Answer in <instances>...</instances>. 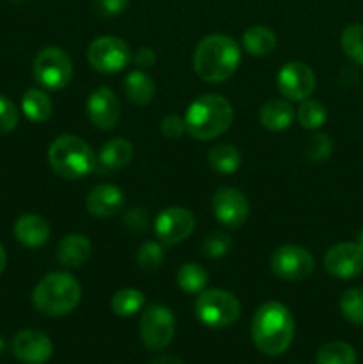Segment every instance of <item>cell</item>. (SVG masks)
Listing matches in <instances>:
<instances>
[{
	"label": "cell",
	"mask_w": 363,
	"mask_h": 364,
	"mask_svg": "<svg viewBox=\"0 0 363 364\" xmlns=\"http://www.w3.org/2000/svg\"><path fill=\"white\" fill-rule=\"evenodd\" d=\"M295 322L290 309L281 302H265L256 309L251 322L255 347L265 355H280L294 341Z\"/></svg>",
	"instance_id": "6da1fadb"
},
{
	"label": "cell",
	"mask_w": 363,
	"mask_h": 364,
	"mask_svg": "<svg viewBox=\"0 0 363 364\" xmlns=\"http://www.w3.org/2000/svg\"><path fill=\"white\" fill-rule=\"evenodd\" d=\"M192 64L201 80L219 84L237 71L241 64V48L231 36H205L196 46Z\"/></svg>",
	"instance_id": "7a4b0ae2"
},
{
	"label": "cell",
	"mask_w": 363,
	"mask_h": 364,
	"mask_svg": "<svg viewBox=\"0 0 363 364\" xmlns=\"http://www.w3.org/2000/svg\"><path fill=\"white\" fill-rule=\"evenodd\" d=\"M185 130L192 139L210 141L219 137L233 121V107L221 95H203L185 112Z\"/></svg>",
	"instance_id": "3957f363"
},
{
	"label": "cell",
	"mask_w": 363,
	"mask_h": 364,
	"mask_svg": "<svg viewBox=\"0 0 363 364\" xmlns=\"http://www.w3.org/2000/svg\"><path fill=\"white\" fill-rule=\"evenodd\" d=\"M82 297L78 281L68 272H53L43 277L32 291L36 309L46 316H64L73 311Z\"/></svg>",
	"instance_id": "277c9868"
},
{
	"label": "cell",
	"mask_w": 363,
	"mask_h": 364,
	"mask_svg": "<svg viewBox=\"0 0 363 364\" xmlns=\"http://www.w3.org/2000/svg\"><path fill=\"white\" fill-rule=\"evenodd\" d=\"M50 167L66 180H78L96 171L95 151L91 146L75 135H60L48 148Z\"/></svg>",
	"instance_id": "5b68a950"
},
{
	"label": "cell",
	"mask_w": 363,
	"mask_h": 364,
	"mask_svg": "<svg viewBox=\"0 0 363 364\" xmlns=\"http://www.w3.org/2000/svg\"><path fill=\"white\" fill-rule=\"evenodd\" d=\"M199 322L212 329H223L231 326L241 315V302L233 294L224 290H203L194 304Z\"/></svg>",
	"instance_id": "8992f818"
},
{
	"label": "cell",
	"mask_w": 363,
	"mask_h": 364,
	"mask_svg": "<svg viewBox=\"0 0 363 364\" xmlns=\"http://www.w3.org/2000/svg\"><path fill=\"white\" fill-rule=\"evenodd\" d=\"M32 70H34V78L39 85L50 89V91H59L70 84L71 75H73V64H71L70 55L63 48L46 46L36 55Z\"/></svg>",
	"instance_id": "52a82bcc"
},
{
	"label": "cell",
	"mask_w": 363,
	"mask_h": 364,
	"mask_svg": "<svg viewBox=\"0 0 363 364\" xmlns=\"http://www.w3.org/2000/svg\"><path fill=\"white\" fill-rule=\"evenodd\" d=\"M141 341L148 350H162L174 336V316L169 308L160 304L149 306L142 311L139 323Z\"/></svg>",
	"instance_id": "ba28073f"
},
{
	"label": "cell",
	"mask_w": 363,
	"mask_h": 364,
	"mask_svg": "<svg viewBox=\"0 0 363 364\" xmlns=\"http://www.w3.org/2000/svg\"><path fill=\"white\" fill-rule=\"evenodd\" d=\"M132 59V52L127 43L117 36L96 38L88 48V60L100 73H117Z\"/></svg>",
	"instance_id": "9c48e42d"
},
{
	"label": "cell",
	"mask_w": 363,
	"mask_h": 364,
	"mask_svg": "<svg viewBox=\"0 0 363 364\" xmlns=\"http://www.w3.org/2000/svg\"><path fill=\"white\" fill-rule=\"evenodd\" d=\"M270 269L285 281H302L313 272L315 262L306 249L298 245H281L273 252Z\"/></svg>",
	"instance_id": "30bf717a"
},
{
	"label": "cell",
	"mask_w": 363,
	"mask_h": 364,
	"mask_svg": "<svg viewBox=\"0 0 363 364\" xmlns=\"http://www.w3.org/2000/svg\"><path fill=\"white\" fill-rule=\"evenodd\" d=\"M196 219L187 208L171 206L162 210L155 219V235L162 244L174 245L192 235Z\"/></svg>",
	"instance_id": "8fae6325"
},
{
	"label": "cell",
	"mask_w": 363,
	"mask_h": 364,
	"mask_svg": "<svg viewBox=\"0 0 363 364\" xmlns=\"http://www.w3.org/2000/svg\"><path fill=\"white\" fill-rule=\"evenodd\" d=\"M278 89L281 95L294 102H302L310 98V95L315 89V75L312 68L305 63H287L278 71Z\"/></svg>",
	"instance_id": "7c38bea8"
},
{
	"label": "cell",
	"mask_w": 363,
	"mask_h": 364,
	"mask_svg": "<svg viewBox=\"0 0 363 364\" xmlns=\"http://www.w3.org/2000/svg\"><path fill=\"white\" fill-rule=\"evenodd\" d=\"M324 267L338 279H352L363 272V247L352 242L337 244L324 256Z\"/></svg>",
	"instance_id": "4fadbf2b"
},
{
	"label": "cell",
	"mask_w": 363,
	"mask_h": 364,
	"mask_svg": "<svg viewBox=\"0 0 363 364\" xmlns=\"http://www.w3.org/2000/svg\"><path fill=\"white\" fill-rule=\"evenodd\" d=\"M212 210L221 224L228 228H241L249 215V203L237 188L223 187L214 194Z\"/></svg>",
	"instance_id": "5bb4252c"
},
{
	"label": "cell",
	"mask_w": 363,
	"mask_h": 364,
	"mask_svg": "<svg viewBox=\"0 0 363 364\" xmlns=\"http://www.w3.org/2000/svg\"><path fill=\"white\" fill-rule=\"evenodd\" d=\"M14 358L23 364H45L52 358L53 345L45 333L36 329H23L13 338Z\"/></svg>",
	"instance_id": "9a60e30c"
},
{
	"label": "cell",
	"mask_w": 363,
	"mask_h": 364,
	"mask_svg": "<svg viewBox=\"0 0 363 364\" xmlns=\"http://www.w3.org/2000/svg\"><path fill=\"white\" fill-rule=\"evenodd\" d=\"M88 116L100 130H112L121 116L120 100L109 87H98L88 100Z\"/></svg>",
	"instance_id": "2e32d148"
},
{
	"label": "cell",
	"mask_w": 363,
	"mask_h": 364,
	"mask_svg": "<svg viewBox=\"0 0 363 364\" xmlns=\"http://www.w3.org/2000/svg\"><path fill=\"white\" fill-rule=\"evenodd\" d=\"M125 205L123 192L116 187V185L110 183H102L96 185L88 196V212L91 215L100 217V219H105V217L116 215Z\"/></svg>",
	"instance_id": "e0dca14e"
},
{
	"label": "cell",
	"mask_w": 363,
	"mask_h": 364,
	"mask_svg": "<svg viewBox=\"0 0 363 364\" xmlns=\"http://www.w3.org/2000/svg\"><path fill=\"white\" fill-rule=\"evenodd\" d=\"M132 156H134V146L123 137H114L109 142L103 144V148L98 153V162H96V169H102L105 173L109 171H120L130 164Z\"/></svg>",
	"instance_id": "ac0fdd59"
},
{
	"label": "cell",
	"mask_w": 363,
	"mask_h": 364,
	"mask_svg": "<svg viewBox=\"0 0 363 364\" xmlns=\"http://www.w3.org/2000/svg\"><path fill=\"white\" fill-rule=\"evenodd\" d=\"M14 237L27 247H41L50 238V226L43 217L27 213L14 223Z\"/></svg>",
	"instance_id": "d6986e66"
},
{
	"label": "cell",
	"mask_w": 363,
	"mask_h": 364,
	"mask_svg": "<svg viewBox=\"0 0 363 364\" xmlns=\"http://www.w3.org/2000/svg\"><path fill=\"white\" fill-rule=\"evenodd\" d=\"M91 256V242L84 235H68L57 245V259L66 269H78Z\"/></svg>",
	"instance_id": "ffe728a7"
},
{
	"label": "cell",
	"mask_w": 363,
	"mask_h": 364,
	"mask_svg": "<svg viewBox=\"0 0 363 364\" xmlns=\"http://www.w3.org/2000/svg\"><path fill=\"white\" fill-rule=\"evenodd\" d=\"M294 107L280 98L269 100V102L263 103V107L260 109V123H262L267 130H287L292 124V121H294Z\"/></svg>",
	"instance_id": "44dd1931"
},
{
	"label": "cell",
	"mask_w": 363,
	"mask_h": 364,
	"mask_svg": "<svg viewBox=\"0 0 363 364\" xmlns=\"http://www.w3.org/2000/svg\"><path fill=\"white\" fill-rule=\"evenodd\" d=\"M276 34L263 25H253L242 36V45L246 52L255 57L269 55L276 48Z\"/></svg>",
	"instance_id": "7402d4cb"
},
{
	"label": "cell",
	"mask_w": 363,
	"mask_h": 364,
	"mask_svg": "<svg viewBox=\"0 0 363 364\" xmlns=\"http://www.w3.org/2000/svg\"><path fill=\"white\" fill-rule=\"evenodd\" d=\"M125 92H127V98L132 103H135V105H146V103L152 102L153 95H155L153 78L141 70L130 71L127 75V80H125Z\"/></svg>",
	"instance_id": "603a6c76"
},
{
	"label": "cell",
	"mask_w": 363,
	"mask_h": 364,
	"mask_svg": "<svg viewBox=\"0 0 363 364\" xmlns=\"http://www.w3.org/2000/svg\"><path fill=\"white\" fill-rule=\"evenodd\" d=\"M21 110L34 123H43L53 112V103L48 96L39 89H28L21 98Z\"/></svg>",
	"instance_id": "cb8c5ba5"
},
{
	"label": "cell",
	"mask_w": 363,
	"mask_h": 364,
	"mask_svg": "<svg viewBox=\"0 0 363 364\" xmlns=\"http://www.w3.org/2000/svg\"><path fill=\"white\" fill-rule=\"evenodd\" d=\"M209 164L221 174H231L241 167V153L231 144H216L209 151Z\"/></svg>",
	"instance_id": "d4e9b609"
},
{
	"label": "cell",
	"mask_w": 363,
	"mask_h": 364,
	"mask_svg": "<svg viewBox=\"0 0 363 364\" xmlns=\"http://www.w3.org/2000/svg\"><path fill=\"white\" fill-rule=\"evenodd\" d=\"M177 283L187 294H201L209 283V274L198 263H185L178 270Z\"/></svg>",
	"instance_id": "484cf974"
},
{
	"label": "cell",
	"mask_w": 363,
	"mask_h": 364,
	"mask_svg": "<svg viewBox=\"0 0 363 364\" xmlns=\"http://www.w3.org/2000/svg\"><path fill=\"white\" fill-rule=\"evenodd\" d=\"M144 306V295L135 288H123L116 291L110 301V308L117 316H132L139 313Z\"/></svg>",
	"instance_id": "4316f807"
},
{
	"label": "cell",
	"mask_w": 363,
	"mask_h": 364,
	"mask_svg": "<svg viewBox=\"0 0 363 364\" xmlns=\"http://www.w3.org/2000/svg\"><path fill=\"white\" fill-rule=\"evenodd\" d=\"M317 364H356V352L349 343L331 341L319 350Z\"/></svg>",
	"instance_id": "83f0119b"
},
{
	"label": "cell",
	"mask_w": 363,
	"mask_h": 364,
	"mask_svg": "<svg viewBox=\"0 0 363 364\" xmlns=\"http://www.w3.org/2000/svg\"><path fill=\"white\" fill-rule=\"evenodd\" d=\"M326 107L317 100H302L301 107L298 109V121L306 130H317L326 123Z\"/></svg>",
	"instance_id": "f1b7e54d"
},
{
	"label": "cell",
	"mask_w": 363,
	"mask_h": 364,
	"mask_svg": "<svg viewBox=\"0 0 363 364\" xmlns=\"http://www.w3.org/2000/svg\"><path fill=\"white\" fill-rule=\"evenodd\" d=\"M342 48L356 64H363V25L352 23L342 32Z\"/></svg>",
	"instance_id": "f546056e"
},
{
	"label": "cell",
	"mask_w": 363,
	"mask_h": 364,
	"mask_svg": "<svg viewBox=\"0 0 363 364\" xmlns=\"http://www.w3.org/2000/svg\"><path fill=\"white\" fill-rule=\"evenodd\" d=\"M340 311L354 326H363V288H351L340 297Z\"/></svg>",
	"instance_id": "4dcf8cb0"
},
{
	"label": "cell",
	"mask_w": 363,
	"mask_h": 364,
	"mask_svg": "<svg viewBox=\"0 0 363 364\" xmlns=\"http://www.w3.org/2000/svg\"><path fill=\"white\" fill-rule=\"evenodd\" d=\"M164 262V252L160 244L157 242H146L137 251V265L144 272H153L159 269Z\"/></svg>",
	"instance_id": "1f68e13d"
},
{
	"label": "cell",
	"mask_w": 363,
	"mask_h": 364,
	"mask_svg": "<svg viewBox=\"0 0 363 364\" xmlns=\"http://www.w3.org/2000/svg\"><path fill=\"white\" fill-rule=\"evenodd\" d=\"M331 151H333V142L326 134H317L315 137L310 139L308 146H306V155L312 162H324L330 159Z\"/></svg>",
	"instance_id": "d6a6232c"
},
{
	"label": "cell",
	"mask_w": 363,
	"mask_h": 364,
	"mask_svg": "<svg viewBox=\"0 0 363 364\" xmlns=\"http://www.w3.org/2000/svg\"><path fill=\"white\" fill-rule=\"evenodd\" d=\"M231 238L224 233H212L203 240V252L209 258H223L230 252Z\"/></svg>",
	"instance_id": "836d02e7"
},
{
	"label": "cell",
	"mask_w": 363,
	"mask_h": 364,
	"mask_svg": "<svg viewBox=\"0 0 363 364\" xmlns=\"http://www.w3.org/2000/svg\"><path fill=\"white\" fill-rule=\"evenodd\" d=\"M20 114L9 98L0 95V134H9L18 127Z\"/></svg>",
	"instance_id": "e575fe53"
},
{
	"label": "cell",
	"mask_w": 363,
	"mask_h": 364,
	"mask_svg": "<svg viewBox=\"0 0 363 364\" xmlns=\"http://www.w3.org/2000/svg\"><path fill=\"white\" fill-rule=\"evenodd\" d=\"M128 6V0H95L96 14L103 18H114L123 13Z\"/></svg>",
	"instance_id": "d590c367"
},
{
	"label": "cell",
	"mask_w": 363,
	"mask_h": 364,
	"mask_svg": "<svg viewBox=\"0 0 363 364\" xmlns=\"http://www.w3.org/2000/svg\"><path fill=\"white\" fill-rule=\"evenodd\" d=\"M148 212H146L144 208H132L125 213V226H127L128 230L135 231V233L144 231L146 228H148Z\"/></svg>",
	"instance_id": "8d00e7d4"
},
{
	"label": "cell",
	"mask_w": 363,
	"mask_h": 364,
	"mask_svg": "<svg viewBox=\"0 0 363 364\" xmlns=\"http://www.w3.org/2000/svg\"><path fill=\"white\" fill-rule=\"evenodd\" d=\"M184 132H185V121L182 119V117L171 114V116L164 117L162 119V134L166 135L167 139H178Z\"/></svg>",
	"instance_id": "74e56055"
},
{
	"label": "cell",
	"mask_w": 363,
	"mask_h": 364,
	"mask_svg": "<svg viewBox=\"0 0 363 364\" xmlns=\"http://www.w3.org/2000/svg\"><path fill=\"white\" fill-rule=\"evenodd\" d=\"M134 63L137 64L139 68H149L155 64V52L152 48H139L137 52L134 53Z\"/></svg>",
	"instance_id": "f35d334b"
},
{
	"label": "cell",
	"mask_w": 363,
	"mask_h": 364,
	"mask_svg": "<svg viewBox=\"0 0 363 364\" xmlns=\"http://www.w3.org/2000/svg\"><path fill=\"white\" fill-rule=\"evenodd\" d=\"M152 364H182L174 355H162V358H157Z\"/></svg>",
	"instance_id": "ab89813d"
},
{
	"label": "cell",
	"mask_w": 363,
	"mask_h": 364,
	"mask_svg": "<svg viewBox=\"0 0 363 364\" xmlns=\"http://www.w3.org/2000/svg\"><path fill=\"white\" fill-rule=\"evenodd\" d=\"M6 262H7L6 251H4L2 244H0V274H2V272H4V269H6Z\"/></svg>",
	"instance_id": "60d3db41"
},
{
	"label": "cell",
	"mask_w": 363,
	"mask_h": 364,
	"mask_svg": "<svg viewBox=\"0 0 363 364\" xmlns=\"http://www.w3.org/2000/svg\"><path fill=\"white\" fill-rule=\"evenodd\" d=\"M358 238H359V242H358V244L362 245V247H363V230H362V233H359V237H358Z\"/></svg>",
	"instance_id": "b9f144b4"
},
{
	"label": "cell",
	"mask_w": 363,
	"mask_h": 364,
	"mask_svg": "<svg viewBox=\"0 0 363 364\" xmlns=\"http://www.w3.org/2000/svg\"><path fill=\"white\" fill-rule=\"evenodd\" d=\"M4 350V341H2V338H0V352Z\"/></svg>",
	"instance_id": "7bdbcfd3"
},
{
	"label": "cell",
	"mask_w": 363,
	"mask_h": 364,
	"mask_svg": "<svg viewBox=\"0 0 363 364\" xmlns=\"http://www.w3.org/2000/svg\"><path fill=\"white\" fill-rule=\"evenodd\" d=\"M14 2H23V0H14Z\"/></svg>",
	"instance_id": "ee69618b"
}]
</instances>
